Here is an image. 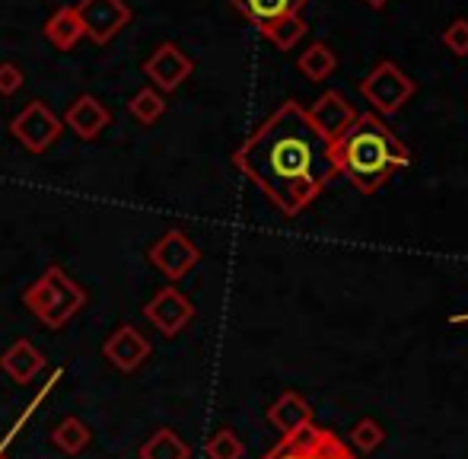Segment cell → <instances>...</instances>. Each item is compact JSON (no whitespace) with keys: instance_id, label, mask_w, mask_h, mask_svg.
Instances as JSON below:
<instances>
[{"instance_id":"cell-1","label":"cell","mask_w":468,"mask_h":459,"mask_svg":"<svg viewBox=\"0 0 468 459\" xmlns=\"http://www.w3.org/2000/svg\"><path fill=\"white\" fill-rule=\"evenodd\" d=\"M233 166L249 182H255L287 218L306 211L338 173L332 141L309 122L306 109L293 100L274 109L236 147Z\"/></svg>"},{"instance_id":"cell-2","label":"cell","mask_w":468,"mask_h":459,"mask_svg":"<svg viewBox=\"0 0 468 459\" xmlns=\"http://www.w3.org/2000/svg\"><path fill=\"white\" fill-rule=\"evenodd\" d=\"M332 156L338 173H345L351 186L364 195H373L395 169L411 163L405 141L376 112H360L345 134L335 137Z\"/></svg>"},{"instance_id":"cell-3","label":"cell","mask_w":468,"mask_h":459,"mask_svg":"<svg viewBox=\"0 0 468 459\" xmlns=\"http://www.w3.org/2000/svg\"><path fill=\"white\" fill-rule=\"evenodd\" d=\"M87 291L61 265H48L23 291V306L48 329H64L87 306Z\"/></svg>"},{"instance_id":"cell-4","label":"cell","mask_w":468,"mask_h":459,"mask_svg":"<svg viewBox=\"0 0 468 459\" xmlns=\"http://www.w3.org/2000/svg\"><path fill=\"white\" fill-rule=\"evenodd\" d=\"M360 93L379 115H395L414 96V80L392 61L376 64L370 74L360 80Z\"/></svg>"},{"instance_id":"cell-5","label":"cell","mask_w":468,"mask_h":459,"mask_svg":"<svg viewBox=\"0 0 468 459\" xmlns=\"http://www.w3.org/2000/svg\"><path fill=\"white\" fill-rule=\"evenodd\" d=\"M10 131H13V137H16V141L29 150V154H45V150H48L51 144L61 137L64 122L51 112L42 100H32L23 112L13 115Z\"/></svg>"},{"instance_id":"cell-6","label":"cell","mask_w":468,"mask_h":459,"mask_svg":"<svg viewBox=\"0 0 468 459\" xmlns=\"http://www.w3.org/2000/svg\"><path fill=\"white\" fill-rule=\"evenodd\" d=\"M74 10L80 16L83 36L96 45H109L131 23V6L124 0H80Z\"/></svg>"},{"instance_id":"cell-7","label":"cell","mask_w":468,"mask_h":459,"mask_svg":"<svg viewBox=\"0 0 468 459\" xmlns=\"http://www.w3.org/2000/svg\"><path fill=\"white\" fill-rule=\"evenodd\" d=\"M144 77L150 80V87L160 90V93H173L182 83L195 74V61L179 48L176 42H163L154 48V55L144 61Z\"/></svg>"},{"instance_id":"cell-8","label":"cell","mask_w":468,"mask_h":459,"mask_svg":"<svg viewBox=\"0 0 468 459\" xmlns=\"http://www.w3.org/2000/svg\"><path fill=\"white\" fill-rule=\"evenodd\" d=\"M144 319H147L160 336L176 338L191 319H195V304H191L179 287L169 284V287H163V291H156V297L144 306Z\"/></svg>"},{"instance_id":"cell-9","label":"cell","mask_w":468,"mask_h":459,"mask_svg":"<svg viewBox=\"0 0 468 459\" xmlns=\"http://www.w3.org/2000/svg\"><path fill=\"white\" fill-rule=\"evenodd\" d=\"M201 262V249L182 230H169L150 246V265L160 268L169 281H182Z\"/></svg>"},{"instance_id":"cell-10","label":"cell","mask_w":468,"mask_h":459,"mask_svg":"<svg viewBox=\"0 0 468 459\" xmlns=\"http://www.w3.org/2000/svg\"><path fill=\"white\" fill-rule=\"evenodd\" d=\"M102 358L109 360L115 370L134 373L137 367H141L144 360L150 358V342L144 338L141 329H134V326L124 323V326H118V329L112 332L109 338H105Z\"/></svg>"},{"instance_id":"cell-11","label":"cell","mask_w":468,"mask_h":459,"mask_svg":"<svg viewBox=\"0 0 468 459\" xmlns=\"http://www.w3.org/2000/svg\"><path fill=\"white\" fill-rule=\"evenodd\" d=\"M306 115H309V122H313L315 128L328 137V141H335V137H341L354 122H357L360 112L341 93L328 90V93H322L319 100L306 109Z\"/></svg>"},{"instance_id":"cell-12","label":"cell","mask_w":468,"mask_h":459,"mask_svg":"<svg viewBox=\"0 0 468 459\" xmlns=\"http://www.w3.org/2000/svg\"><path fill=\"white\" fill-rule=\"evenodd\" d=\"M61 122H64V128L74 131V137H80V141H96V137L112 124V112L96 100V96L83 93L70 102L68 112L61 115Z\"/></svg>"},{"instance_id":"cell-13","label":"cell","mask_w":468,"mask_h":459,"mask_svg":"<svg viewBox=\"0 0 468 459\" xmlns=\"http://www.w3.org/2000/svg\"><path fill=\"white\" fill-rule=\"evenodd\" d=\"M0 370H4L16 386H26L45 370V354L38 351L29 338H16V342L0 354Z\"/></svg>"},{"instance_id":"cell-14","label":"cell","mask_w":468,"mask_h":459,"mask_svg":"<svg viewBox=\"0 0 468 459\" xmlns=\"http://www.w3.org/2000/svg\"><path fill=\"white\" fill-rule=\"evenodd\" d=\"M268 422H271L283 437H290L300 428H306V424H313V409H309V402L300 392H283L278 402L268 409Z\"/></svg>"},{"instance_id":"cell-15","label":"cell","mask_w":468,"mask_h":459,"mask_svg":"<svg viewBox=\"0 0 468 459\" xmlns=\"http://www.w3.org/2000/svg\"><path fill=\"white\" fill-rule=\"evenodd\" d=\"M45 38H48L51 45H55L58 51H70L77 42L83 38V26H80V16H77L74 6H58L55 13H51L48 19H45L42 26Z\"/></svg>"},{"instance_id":"cell-16","label":"cell","mask_w":468,"mask_h":459,"mask_svg":"<svg viewBox=\"0 0 468 459\" xmlns=\"http://www.w3.org/2000/svg\"><path fill=\"white\" fill-rule=\"evenodd\" d=\"M229 4H233L249 23H255L261 29V26L274 23V19L287 16V13H300L303 6H306V0H229Z\"/></svg>"},{"instance_id":"cell-17","label":"cell","mask_w":468,"mask_h":459,"mask_svg":"<svg viewBox=\"0 0 468 459\" xmlns=\"http://www.w3.org/2000/svg\"><path fill=\"white\" fill-rule=\"evenodd\" d=\"M141 459H191V447L182 441L179 431L173 428H156L147 441L137 450Z\"/></svg>"},{"instance_id":"cell-18","label":"cell","mask_w":468,"mask_h":459,"mask_svg":"<svg viewBox=\"0 0 468 459\" xmlns=\"http://www.w3.org/2000/svg\"><path fill=\"white\" fill-rule=\"evenodd\" d=\"M90 441H93V434H90V424L80 422L77 415H68L55 431H51V443H55V447L61 450V454H68V456L83 454V450L90 447Z\"/></svg>"},{"instance_id":"cell-19","label":"cell","mask_w":468,"mask_h":459,"mask_svg":"<svg viewBox=\"0 0 468 459\" xmlns=\"http://www.w3.org/2000/svg\"><path fill=\"white\" fill-rule=\"evenodd\" d=\"M296 68H300V74L306 77V80L319 83V80H325V77L335 74V68H338V58H335V51L328 48V45L315 42V45H309V48L303 51L300 61H296Z\"/></svg>"},{"instance_id":"cell-20","label":"cell","mask_w":468,"mask_h":459,"mask_svg":"<svg viewBox=\"0 0 468 459\" xmlns=\"http://www.w3.org/2000/svg\"><path fill=\"white\" fill-rule=\"evenodd\" d=\"M306 29H309V26L300 19V13H287V16H281V19H274V23L261 26L259 32L274 45V48L290 51V48H296V42H300L303 36H306Z\"/></svg>"},{"instance_id":"cell-21","label":"cell","mask_w":468,"mask_h":459,"mask_svg":"<svg viewBox=\"0 0 468 459\" xmlns=\"http://www.w3.org/2000/svg\"><path fill=\"white\" fill-rule=\"evenodd\" d=\"M322 428H315V424H306V428H300L296 434L283 437L278 447L271 450V454H265L261 459H309L313 454L315 441H319Z\"/></svg>"},{"instance_id":"cell-22","label":"cell","mask_w":468,"mask_h":459,"mask_svg":"<svg viewBox=\"0 0 468 459\" xmlns=\"http://www.w3.org/2000/svg\"><path fill=\"white\" fill-rule=\"evenodd\" d=\"M163 112H166V100H163V93L154 87L137 90L128 100V115L137 118L141 124H156L163 118Z\"/></svg>"},{"instance_id":"cell-23","label":"cell","mask_w":468,"mask_h":459,"mask_svg":"<svg viewBox=\"0 0 468 459\" xmlns=\"http://www.w3.org/2000/svg\"><path fill=\"white\" fill-rule=\"evenodd\" d=\"M246 456V443L236 437V431L220 428L207 441V459H242Z\"/></svg>"},{"instance_id":"cell-24","label":"cell","mask_w":468,"mask_h":459,"mask_svg":"<svg viewBox=\"0 0 468 459\" xmlns=\"http://www.w3.org/2000/svg\"><path fill=\"white\" fill-rule=\"evenodd\" d=\"M351 441H354V447H357L360 454H373V450L379 447L382 441H386V431H382L379 422H373V418H364V422L354 424Z\"/></svg>"},{"instance_id":"cell-25","label":"cell","mask_w":468,"mask_h":459,"mask_svg":"<svg viewBox=\"0 0 468 459\" xmlns=\"http://www.w3.org/2000/svg\"><path fill=\"white\" fill-rule=\"evenodd\" d=\"M309 459H354V454L332 434V431H322L319 441H315V447H313V454H309Z\"/></svg>"},{"instance_id":"cell-26","label":"cell","mask_w":468,"mask_h":459,"mask_svg":"<svg viewBox=\"0 0 468 459\" xmlns=\"http://www.w3.org/2000/svg\"><path fill=\"white\" fill-rule=\"evenodd\" d=\"M443 45L452 51V55H459V58H465L468 55V19H452L450 26H446V32H443Z\"/></svg>"},{"instance_id":"cell-27","label":"cell","mask_w":468,"mask_h":459,"mask_svg":"<svg viewBox=\"0 0 468 459\" xmlns=\"http://www.w3.org/2000/svg\"><path fill=\"white\" fill-rule=\"evenodd\" d=\"M23 83H26V77H23V70H19V64H13V61L0 64V96L19 93V90H23Z\"/></svg>"},{"instance_id":"cell-28","label":"cell","mask_w":468,"mask_h":459,"mask_svg":"<svg viewBox=\"0 0 468 459\" xmlns=\"http://www.w3.org/2000/svg\"><path fill=\"white\" fill-rule=\"evenodd\" d=\"M364 4H370V6H373V10H382V6H386V4H388V0H364Z\"/></svg>"},{"instance_id":"cell-29","label":"cell","mask_w":468,"mask_h":459,"mask_svg":"<svg viewBox=\"0 0 468 459\" xmlns=\"http://www.w3.org/2000/svg\"><path fill=\"white\" fill-rule=\"evenodd\" d=\"M450 323H452V326H456V323H468V313H463V316H452Z\"/></svg>"},{"instance_id":"cell-30","label":"cell","mask_w":468,"mask_h":459,"mask_svg":"<svg viewBox=\"0 0 468 459\" xmlns=\"http://www.w3.org/2000/svg\"><path fill=\"white\" fill-rule=\"evenodd\" d=\"M0 459H6V454H4V447H0Z\"/></svg>"}]
</instances>
